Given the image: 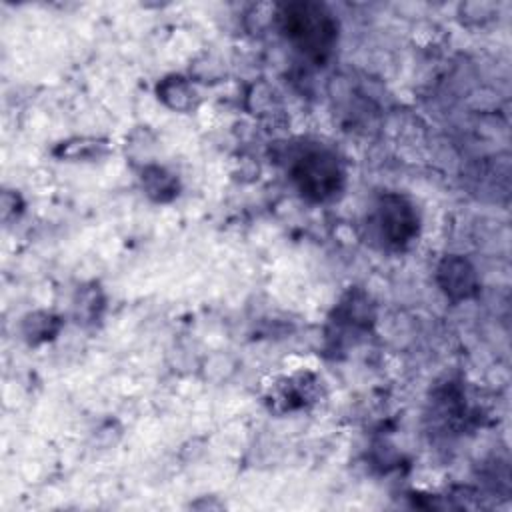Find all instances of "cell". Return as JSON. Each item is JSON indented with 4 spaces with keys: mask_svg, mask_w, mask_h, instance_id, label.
Here are the masks:
<instances>
[{
    "mask_svg": "<svg viewBox=\"0 0 512 512\" xmlns=\"http://www.w3.org/2000/svg\"><path fill=\"white\" fill-rule=\"evenodd\" d=\"M380 236L394 248L406 246L418 232V216L414 206L400 194L382 196L376 212Z\"/></svg>",
    "mask_w": 512,
    "mask_h": 512,
    "instance_id": "cell-3",
    "label": "cell"
},
{
    "mask_svg": "<svg viewBox=\"0 0 512 512\" xmlns=\"http://www.w3.org/2000/svg\"><path fill=\"white\" fill-rule=\"evenodd\" d=\"M282 30L312 58H324L336 40L334 18L318 4H288L282 12Z\"/></svg>",
    "mask_w": 512,
    "mask_h": 512,
    "instance_id": "cell-1",
    "label": "cell"
},
{
    "mask_svg": "<svg viewBox=\"0 0 512 512\" xmlns=\"http://www.w3.org/2000/svg\"><path fill=\"white\" fill-rule=\"evenodd\" d=\"M144 182H146L148 194L156 196L158 200H164V192L174 194V180L162 168H148L144 172Z\"/></svg>",
    "mask_w": 512,
    "mask_h": 512,
    "instance_id": "cell-6",
    "label": "cell"
},
{
    "mask_svg": "<svg viewBox=\"0 0 512 512\" xmlns=\"http://www.w3.org/2000/svg\"><path fill=\"white\" fill-rule=\"evenodd\" d=\"M158 94H160V98H162L168 106H172V108H176V110H186V108H190V106H192V98H194L192 88L186 84L184 78H178V76L164 80V82L158 86Z\"/></svg>",
    "mask_w": 512,
    "mask_h": 512,
    "instance_id": "cell-5",
    "label": "cell"
},
{
    "mask_svg": "<svg viewBox=\"0 0 512 512\" xmlns=\"http://www.w3.org/2000/svg\"><path fill=\"white\" fill-rule=\"evenodd\" d=\"M438 282L450 298L462 300L474 294L476 272L468 260L460 256H448L438 268Z\"/></svg>",
    "mask_w": 512,
    "mask_h": 512,
    "instance_id": "cell-4",
    "label": "cell"
},
{
    "mask_svg": "<svg viewBox=\"0 0 512 512\" xmlns=\"http://www.w3.org/2000/svg\"><path fill=\"white\" fill-rule=\"evenodd\" d=\"M292 178L298 190L310 200H326L342 186V168L326 148H308L296 156Z\"/></svg>",
    "mask_w": 512,
    "mask_h": 512,
    "instance_id": "cell-2",
    "label": "cell"
}]
</instances>
